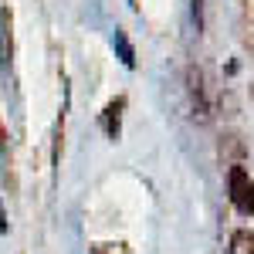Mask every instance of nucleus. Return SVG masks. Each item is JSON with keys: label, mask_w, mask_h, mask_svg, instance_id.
<instances>
[{"label": "nucleus", "mask_w": 254, "mask_h": 254, "mask_svg": "<svg viewBox=\"0 0 254 254\" xmlns=\"http://www.w3.org/2000/svg\"><path fill=\"white\" fill-rule=\"evenodd\" d=\"M0 231H3V217H0Z\"/></svg>", "instance_id": "4"}, {"label": "nucleus", "mask_w": 254, "mask_h": 254, "mask_svg": "<svg viewBox=\"0 0 254 254\" xmlns=\"http://www.w3.org/2000/svg\"><path fill=\"white\" fill-rule=\"evenodd\" d=\"M227 254H254V234L251 231H234Z\"/></svg>", "instance_id": "3"}, {"label": "nucleus", "mask_w": 254, "mask_h": 254, "mask_svg": "<svg viewBox=\"0 0 254 254\" xmlns=\"http://www.w3.org/2000/svg\"><path fill=\"white\" fill-rule=\"evenodd\" d=\"M122 109H126V95L112 98L109 105H105V116H102V126H105V132L112 139H119V122H122Z\"/></svg>", "instance_id": "2"}, {"label": "nucleus", "mask_w": 254, "mask_h": 254, "mask_svg": "<svg viewBox=\"0 0 254 254\" xmlns=\"http://www.w3.org/2000/svg\"><path fill=\"white\" fill-rule=\"evenodd\" d=\"M227 190H231V203H234L237 210L241 214H251L254 210V183H251V176H248V170L241 163H234L231 173H227Z\"/></svg>", "instance_id": "1"}]
</instances>
